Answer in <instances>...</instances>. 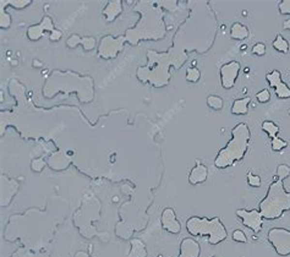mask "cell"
Here are the masks:
<instances>
[{"label": "cell", "mask_w": 290, "mask_h": 257, "mask_svg": "<svg viewBox=\"0 0 290 257\" xmlns=\"http://www.w3.org/2000/svg\"><path fill=\"white\" fill-rule=\"evenodd\" d=\"M189 59L186 47L175 43L167 51L147 50V64L137 67L136 77L142 83H150L154 88H163L169 85L171 67L179 70Z\"/></svg>", "instance_id": "obj_1"}, {"label": "cell", "mask_w": 290, "mask_h": 257, "mask_svg": "<svg viewBox=\"0 0 290 257\" xmlns=\"http://www.w3.org/2000/svg\"><path fill=\"white\" fill-rule=\"evenodd\" d=\"M134 11L140 14V20L134 27L127 29L125 38L131 46L141 41H162L167 36L163 6L159 1H137Z\"/></svg>", "instance_id": "obj_2"}, {"label": "cell", "mask_w": 290, "mask_h": 257, "mask_svg": "<svg viewBox=\"0 0 290 257\" xmlns=\"http://www.w3.org/2000/svg\"><path fill=\"white\" fill-rule=\"evenodd\" d=\"M251 141V131L245 123H239L231 130V139L223 147L214 158L217 169H227L241 162L246 156Z\"/></svg>", "instance_id": "obj_3"}, {"label": "cell", "mask_w": 290, "mask_h": 257, "mask_svg": "<svg viewBox=\"0 0 290 257\" xmlns=\"http://www.w3.org/2000/svg\"><path fill=\"white\" fill-rule=\"evenodd\" d=\"M259 211L263 219L275 221L290 211V193L285 190L282 180L275 179L267 190L263 200L259 203Z\"/></svg>", "instance_id": "obj_4"}, {"label": "cell", "mask_w": 290, "mask_h": 257, "mask_svg": "<svg viewBox=\"0 0 290 257\" xmlns=\"http://www.w3.org/2000/svg\"><path fill=\"white\" fill-rule=\"evenodd\" d=\"M186 230L192 237H208L211 245H218L228 238V231L219 217L207 218V217L192 216L185 223Z\"/></svg>", "instance_id": "obj_5"}, {"label": "cell", "mask_w": 290, "mask_h": 257, "mask_svg": "<svg viewBox=\"0 0 290 257\" xmlns=\"http://www.w3.org/2000/svg\"><path fill=\"white\" fill-rule=\"evenodd\" d=\"M99 211H101V203L96 197H87L83 200L82 206L74 216V223L80 230V234L86 239H92L97 237H108L107 233H98L96 230L92 222L99 218Z\"/></svg>", "instance_id": "obj_6"}, {"label": "cell", "mask_w": 290, "mask_h": 257, "mask_svg": "<svg viewBox=\"0 0 290 257\" xmlns=\"http://www.w3.org/2000/svg\"><path fill=\"white\" fill-rule=\"evenodd\" d=\"M126 38L125 36L114 37L111 34L102 37L97 47V54L103 60L115 59L124 49Z\"/></svg>", "instance_id": "obj_7"}, {"label": "cell", "mask_w": 290, "mask_h": 257, "mask_svg": "<svg viewBox=\"0 0 290 257\" xmlns=\"http://www.w3.org/2000/svg\"><path fill=\"white\" fill-rule=\"evenodd\" d=\"M268 241L277 255L287 257L290 255V230L285 228H272L268 230Z\"/></svg>", "instance_id": "obj_8"}, {"label": "cell", "mask_w": 290, "mask_h": 257, "mask_svg": "<svg viewBox=\"0 0 290 257\" xmlns=\"http://www.w3.org/2000/svg\"><path fill=\"white\" fill-rule=\"evenodd\" d=\"M235 214L241 219L243 225H245L246 228L251 229L255 234L259 233L263 226V217H262L261 212L259 209H239L235 211Z\"/></svg>", "instance_id": "obj_9"}, {"label": "cell", "mask_w": 290, "mask_h": 257, "mask_svg": "<svg viewBox=\"0 0 290 257\" xmlns=\"http://www.w3.org/2000/svg\"><path fill=\"white\" fill-rule=\"evenodd\" d=\"M240 69L241 66L239 62H229L220 66V83L224 90H231L235 86Z\"/></svg>", "instance_id": "obj_10"}, {"label": "cell", "mask_w": 290, "mask_h": 257, "mask_svg": "<svg viewBox=\"0 0 290 257\" xmlns=\"http://www.w3.org/2000/svg\"><path fill=\"white\" fill-rule=\"evenodd\" d=\"M54 30L55 27L52 17L46 15L43 18H42V21L38 23V25L30 26L26 34H27V38H29L30 41L36 42V41H39V39L43 37L44 32H53Z\"/></svg>", "instance_id": "obj_11"}, {"label": "cell", "mask_w": 290, "mask_h": 257, "mask_svg": "<svg viewBox=\"0 0 290 257\" xmlns=\"http://www.w3.org/2000/svg\"><path fill=\"white\" fill-rule=\"evenodd\" d=\"M18 191V183L16 180L10 179L6 175H1V196L0 203L1 207H8L14 200L15 195Z\"/></svg>", "instance_id": "obj_12"}, {"label": "cell", "mask_w": 290, "mask_h": 257, "mask_svg": "<svg viewBox=\"0 0 290 257\" xmlns=\"http://www.w3.org/2000/svg\"><path fill=\"white\" fill-rule=\"evenodd\" d=\"M161 222L162 228L166 231H168V233H170V234L173 235L180 234V231H182V224H180V222L176 218V213L173 209L168 207V209H166L162 212Z\"/></svg>", "instance_id": "obj_13"}, {"label": "cell", "mask_w": 290, "mask_h": 257, "mask_svg": "<svg viewBox=\"0 0 290 257\" xmlns=\"http://www.w3.org/2000/svg\"><path fill=\"white\" fill-rule=\"evenodd\" d=\"M70 154L65 151H58L55 153L50 154L47 160V165L54 172H61V170L68 169L71 164Z\"/></svg>", "instance_id": "obj_14"}, {"label": "cell", "mask_w": 290, "mask_h": 257, "mask_svg": "<svg viewBox=\"0 0 290 257\" xmlns=\"http://www.w3.org/2000/svg\"><path fill=\"white\" fill-rule=\"evenodd\" d=\"M201 245L192 238H185L180 242V251L178 257H199Z\"/></svg>", "instance_id": "obj_15"}, {"label": "cell", "mask_w": 290, "mask_h": 257, "mask_svg": "<svg viewBox=\"0 0 290 257\" xmlns=\"http://www.w3.org/2000/svg\"><path fill=\"white\" fill-rule=\"evenodd\" d=\"M208 177V168L205 164L196 161V165L191 169L189 174V184L190 185H199L203 184Z\"/></svg>", "instance_id": "obj_16"}, {"label": "cell", "mask_w": 290, "mask_h": 257, "mask_svg": "<svg viewBox=\"0 0 290 257\" xmlns=\"http://www.w3.org/2000/svg\"><path fill=\"white\" fill-rule=\"evenodd\" d=\"M122 13V3L120 0H114V1H109L106 6H104L103 11V17L106 20V22L110 23L113 21L117 20Z\"/></svg>", "instance_id": "obj_17"}, {"label": "cell", "mask_w": 290, "mask_h": 257, "mask_svg": "<svg viewBox=\"0 0 290 257\" xmlns=\"http://www.w3.org/2000/svg\"><path fill=\"white\" fill-rule=\"evenodd\" d=\"M147 247L146 244L138 238L130 240V251L127 257H147Z\"/></svg>", "instance_id": "obj_18"}, {"label": "cell", "mask_w": 290, "mask_h": 257, "mask_svg": "<svg viewBox=\"0 0 290 257\" xmlns=\"http://www.w3.org/2000/svg\"><path fill=\"white\" fill-rule=\"evenodd\" d=\"M250 103H251V98L250 97L235 99L233 102V104H231V114H234V115H246V114L249 113Z\"/></svg>", "instance_id": "obj_19"}, {"label": "cell", "mask_w": 290, "mask_h": 257, "mask_svg": "<svg viewBox=\"0 0 290 257\" xmlns=\"http://www.w3.org/2000/svg\"><path fill=\"white\" fill-rule=\"evenodd\" d=\"M250 36V30L244 23L235 22L230 27V37L235 41H245Z\"/></svg>", "instance_id": "obj_20"}, {"label": "cell", "mask_w": 290, "mask_h": 257, "mask_svg": "<svg viewBox=\"0 0 290 257\" xmlns=\"http://www.w3.org/2000/svg\"><path fill=\"white\" fill-rule=\"evenodd\" d=\"M261 128H262V130H263V131L268 135V137H270L271 140L278 137V134H279V131H280L279 126H278L277 124L272 120H264L263 123H262Z\"/></svg>", "instance_id": "obj_21"}, {"label": "cell", "mask_w": 290, "mask_h": 257, "mask_svg": "<svg viewBox=\"0 0 290 257\" xmlns=\"http://www.w3.org/2000/svg\"><path fill=\"white\" fill-rule=\"evenodd\" d=\"M272 46L275 50L279 51V53H283V54H287L290 49L289 42H288L282 34H277V37H275V41H273Z\"/></svg>", "instance_id": "obj_22"}, {"label": "cell", "mask_w": 290, "mask_h": 257, "mask_svg": "<svg viewBox=\"0 0 290 257\" xmlns=\"http://www.w3.org/2000/svg\"><path fill=\"white\" fill-rule=\"evenodd\" d=\"M207 106L212 111H222L223 107H224V100L219 96L211 95L207 97Z\"/></svg>", "instance_id": "obj_23"}, {"label": "cell", "mask_w": 290, "mask_h": 257, "mask_svg": "<svg viewBox=\"0 0 290 257\" xmlns=\"http://www.w3.org/2000/svg\"><path fill=\"white\" fill-rule=\"evenodd\" d=\"M266 80L271 87L275 88V86L279 85L280 82H283L282 72H280L279 70H273L272 72H268V74L266 75Z\"/></svg>", "instance_id": "obj_24"}, {"label": "cell", "mask_w": 290, "mask_h": 257, "mask_svg": "<svg viewBox=\"0 0 290 257\" xmlns=\"http://www.w3.org/2000/svg\"><path fill=\"white\" fill-rule=\"evenodd\" d=\"M275 92L279 99H289L290 98V87L284 82V81L280 82L279 85L275 86Z\"/></svg>", "instance_id": "obj_25"}, {"label": "cell", "mask_w": 290, "mask_h": 257, "mask_svg": "<svg viewBox=\"0 0 290 257\" xmlns=\"http://www.w3.org/2000/svg\"><path fill=\"white\" fill-rule=\"evenodd\" d=\"M185 79H186L187 82H190V83L198 82L199 79H201V71H199V70L195 66L189 67V69L186 70Z\"/></svg>", "instance_id": "obj_26"}, {"label": "cell", "mask_w": 290, "mask_h": 257, "mask_svg": "<svg viewBox=\"0 0 290 257\" xmlns=\"http://www.w3.org/2000/svg\"><path fill=\"white\" fill-rule=\"evenodd\" d=\"M11 257H48L46 254H36V252L31 251L29 249H25V247H21L17 251L14 252L11 255Z\"/></svg>", "instance_id": "obj_27"}, {"label": "cell", "mask_w": 290, "mask_h": 257, "mask_svg": "<svg viewBox=\"0 0 290 257\" xmlns=\"http://www.w3.org/2000/svg\"><path fill=\"white\" fill-rule=\"evenodd\" d=\"M0 4H3L4 6H13L15 9H24L31 4L30 0H8V1H0Z\"/></svg>", "instance_id": "obj_28"}, {"label": "cell", "mask_w": 290, "mask_h": 257, "mask_svg": "<svg viewBox=\"0 0 290 257\" xmlns=\"http://www.w3.org/2000/svg\"><path fill=\"white\" fill-rule=\"evenodd\" d=\"M81 46H82L83 50H85V51L94 50V48L97 47L96 38H94V37H92V36L82 37V42H81Z\"/></svg>", "instance_id": "obj_29"}, {"label": "cell", "mask_w": 290, "mask_h": 257, "mask_svg": "<svg viewBox=\"0 0 290 257\" xmlns=\"http://www.w3.org/2000/svg\"><path fill=\"white\" fill-rule=\"evenodd\" d=\"M11 25V16L10 14L6 13L5 9L0 8V27L3 30L9 29Z\"/></svg>", "instance_id": "obj_30"}, {"label": "cell", "mask_w": 290, "mask_h": 257, "mask_svg": "<svg viewBox=\"0 0 290 257\" xmlns=\"http://www.w3.org/2000/svg\"><path fill=\"white\" fill-rule=\"evenodd\" d=\"M46 165H47V161H44L43 158H34L31 161V170L33 173H42Z\"/></svg>", "instance_id": "obj_31"}, {"label": "cell", "mask_w": 290, "mask_h": 257, "mask_svg": "<svg viewBox=\"0 0 290 257\" xmlns=\"http://www.w3.org/2000/svg\"><path fill=\"white\" fill-rule=\"evenodd\" d=\"M288 147V142L285 140L280 139V137H275L271 141V148H272L273 152H279L282 149L287 148Z\"/></svg>", "instance_id": "obj_32"}, {"label": "cell", "mask_w": 290, "mask_h": 257, "mask_svg": "<svg viewBox=\"0 0 290 257\" xmlns=\"http://www.w3.org/2000/svg\"><path fill=\"white\" fill-rule=\"evenodd\" d=\"M290 177V167L288 164H279L277 167V179L284 181Z\"/></svg>", "instance_id": "obj_33"}, {"label": "cell", "mask_w": 290, "mask_h": 257, "mask_svg": "<svg viewBox=\"0 0 290 257\" xmlns=\"http://www.w3.org/2000/svg\"><path fill=\"white\" fill-rule=\"evenodd\" d=\"M247 184H249V186H251V188H259V186L262 185V180L261 177L259 175L254 174V173L249 172L247 173Z\"/></svg>", "instance_id": "obj_34"}, {"label": "cell", "mask_w": 290, "mask_h": 257, "mask_svg": "<svg viewBox=\"0 0 290 257\" xmlns=\"http://www.w3.org/2000/svg\"><path fill=\"white\" fill-rule=\"evenodd\" d=\"M82 42V37H80L78 34H71L68 39H66V47L70 49L77 48L78 46H81Z\"/></svg>", "instance_id": "obj_35"}, {"label": "cell", "mask_w": 290, "mask_h": 257, "mask_svg": "<svg viewBox=\"0 0 290 257\" xmlns=\"http://www.w3.org/2000/svg\"><path fill=\"white\" fill-rule=\"evenodd\" d=\"M231 238H233L234 241L236 242H241V244H246L247 242L246 234H245L241 229H236V230H234L233 234H231Z\"/></svg>", "instance_id": "obj_36"}, {"label": "cell", "mask_w": 290, "mask_h": 257, "mask_svg": "<svg viewBox=\"0 0 290 257\" xmlns=\"http://www.w3.org/2000/svg\"><path fill=\"white\" fill-rule=\"evenodd\" d=\"M256 99L259 103H267L270 102L271 99V92L270 90H267V88H264V90L259 91V93L256 95Z\"/></svg>", "instance_id": "obj_37"}, {"label": "cell", "mask_w": 290, "mask_h": 257, "mask_svg": "<svg viewBox=\"0 0 290 257\" xmlns=\"http://www.w3.org/2000/svg\"><path fill=\"white\" fill-rule=\"evenodd\" d=\"M280 15H290V0H282L278 5Z\"/></svg>", "instance_id": "obj_38"}, {"label": "cell", "mask_w": 290, "mask_h": 257, "mask_svg": "<svg viewBox=\"0 0 290 257\" xmlns=\"http://www.w3.org/2000/svg\"><path fill=\"white\" fill-rule=\"evenodd\" d=\"M252 54L257 55V57H263L266 54V46L263 43H261V42L256 43L252 47Z\"/></svg>", "instance_id": "obj_39"}, {"label": "cell", "mask_w": 290, "mask_h": 257, "mask_svg": "<svg viewBox=\"0 0 290 257\" xmlns=\"http://www.w3.org/2000/svg\"><path fill=\"white\" fill-rule=\"evenodd\" d=\"M61 37H62L61 31H59V30H57V29H55L54 31L50 32V33H49V39H50V41H52V42H58V41H60V39H61Z\"/></svg>", "instance_id": "obj_40"}, {"label": "cell", "mask_w": 290, "mask_h": 257, "mask_svg": "<svg viewBox=\"0 0 290 257\" xmlns=\"http://www.w3.org/2000/svg\"><path fill=\"white\" fill-rule=\"evenodd\" d=\"M75 257H91V256L85 251H77L75 254Z\"/></svg>", "instance_id": "obj_41"}, {"label": "cell", "mask_w": 290, "mask_h": 257, "mask_svg": "<svg viewBox=\"0 0 290 257\" xmlns=\"http://www.w3.org/2000/svg\"><path fill=\"white\" fill-rule=\"evenodd\" d=\"M283 29L287 30V31H290V18L289 20H285L284 22H283Z\"/></svg>", "instance_id": "obj_42"}, {"label": "cell", "mask_w": 290, "mask_h": 257, "mask_svg": "<svg viewBox=\"0 0 290 257\" xmlns=\"http://www.w3.org/2000/svg\"><path fill=\"white\" fill-rule=\"evenodd\" d=\"M158 257H163V255H159V256H158Z\"/></svg>", "instance_id": "obj_43"}]
</instances>
